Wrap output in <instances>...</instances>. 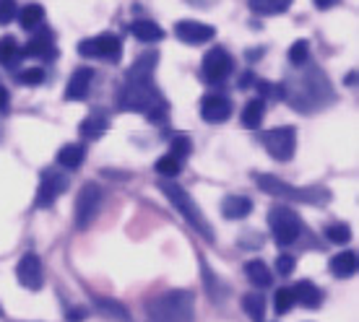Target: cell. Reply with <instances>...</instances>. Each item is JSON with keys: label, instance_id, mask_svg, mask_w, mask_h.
I'll return each instance as SVG.
<instances>
[{"label": "cell", "instance_id": "obj_1", "mask_svg": "<svg viewBox=\"0 0 359 322\" xmlns=\"http://www.w3.org/2000/svg\"><path fill=\"white\" fill-rule=\"evenodd\" d=\"M156 60H159V55L149 50V52H144L130 65L123 89L117 91V107L123 109V112H146L154 104L164 102L159 89H156V83H154Z\"/></svg>", "mask_w": 359, "mask_h": 322}, {"label": "cell", "instance_id": "obj_2", "mask_svg": "<svg viewBox=\"0 0 359 322\" xmlns=\"http://www.w3.org/2000/svg\"><path fill=\"white\" fill-rule=\"evenodd\" d=\"M154 322H193L196 317V294L188 288H172L146 304Z\"/></svg>", "mask_w": 359, "mask_h": 322}, {"label": "cell", "instance_id": "obj_3", "mask_svg": "<svg viewBox=\"0 0 359 322\" xmlns=\"http://www.w3.org/2000/svg\"><path fill=\"white\" fill-rule=\"evenodd\" d=\"M156 188L162 190L164 195H167V200H170L172 206L177 208L180 216L188 221L193 229H196L201 237L206 241H214V229H211V224L206 221V216H203V211L196 206V200L190 197V192L182 185H177L172 177H159L156 179Z\"/></svg>", "mask_w": 359, "mask_h": 322}, {"label": "cell", "instance_id": "obj_4", "mask_svg": "<svg viewBox=\"0 0 359 322\" xmlns=\"http://www.w3.org/2000/svg\"><path fill=\"white\" fill-rule=\"evenodd\" d=\"M255 185L273 197H284V200H294V203H307V206H325L331 200V192L320 185H310V188H294L276 174H255Z\"/></svg>", "mask_w": 359, "mask_h": 322}, {"label": "cell", "instance_id": "obj_5", "mask_svg": "<svg viewBox=\"0 0 359 322\" xmlns=\"http://www.w3.org/2000/svg\"><path fill=\"white\" fill-rule=\"evenodd\" d=\"M269 226L276 244L287 247V244H294L299 237H302V218L297 216V211L287 206H273L269 211Z\"/></svg>", "mask_w": 359, "mask_h": 322}, {"label": "cell", "instance_id": "obj_6", "mask_svg": "<svg viewBox=\"0 0 359 322\" xmlns=\"http://www.w3.org/2000/svg\"><path fill=\"white\" fill-rule=\"evenodd\" d=\"M99 206H102V188H99L97 182H86L79 190V197H76V216H73L76 229L86 232L91 226V221L97 218Z\"/></svg>", "mask_w": 359, "mask_h": 322}, {"label": "cell", "instance_id": "obj_7", "mask_svg": "<svg viewBox=\"0 0 359 322\" xmlns=\"http://www.w3.org/2000/svg\"><path fill=\"white\" fill-rule=\"evenodd\" d=\"M263 146L271 153V159L292 161V156L297 151V130L292 125L273 127L269 133H263Z\"/></svg>", "mask_w": 359, "mask_h": 322}, {"label": "cell", "instance_id": "obj_8", "mask_svg": "<svg viewBox=\"0 0 359 322\" xmlns=\"http://www.w3.org/2000/svg\"><path fill=\"white\" fill-rule=\"evenodd\" d=\"M79 52L83 57H102V60H109V63H117L120 55H123V42L117 34H99L94 39H83L79 45Z\"/></svg>", "mask_w": 359, "mask_h": 322}, {"label": "cell", "instance_id": "obj_9", "mask_svg": "<svg viewBox=\"0 0 359 322\" xmlns=\"http://www.w3.org/2000/svg\"><path fill=\"white\" fill-rule=\"evenodd\" d=\"M232 71H234V60L224 47L208 50L206 57H203V65H201V76H203L206 83H219V80L229 78Z\"/></svg>", "mask_w": 359, "mask_h": 322}, {"label": "cell", "instance_id": "obj_10", "mask_svg": "<svg viewBox=\"0 0 359 322\" xmlns=\"http://www.w3.org/2000/svg\"><path fill=\"white\" fill-rule=\"evenodd\" d=\"M16 278L18 284L29 291H39L45 286V273H42V260L36 258V252H27L24 258L18 260L16 265Z\"/></svg>", "mask_w": 359, "mask_h": 322}, {"label": "cell", "instance_id": "obj_11", "mask_svg": "<svg viewBox=\"0 0 359 322\" xmlns=\"http://www.w3.org/2000/svg\"><path fill=\"white\" fill-rule=\"evenodd\" d=\"M65 188H68V177L65 174L45 169L42 172V179H39V190H36V208H50L55 203V197L63 195Z\"/></svg>", "mask_w": 359, "mask_h": 322}, {"label": "cell", "instance_id": "obj_12", "mask_svg": "<svg viewBox=\"0 0 359 322\" xmlns=\"http://www.w3.org/2000/svg\"><path fill=\"white\" fill-rule=\"evenodd\" d=\"M175 34H177L180 42L185 45H206L216 36V29L211 24H201V21H193V18H185V21H177L175 24Z\"/></svg>", "mask_w": 359, "mask_h": 322}, {"label": "cell", "instance_id": "obj_13", "mask_svg": "<svg viewBox=\"0 0 359 322\" xmlns=\"http://www.w3.org/2000/svg\"><path fill=\"white\" fill-rule=\"evenodd\" d=\"M232 115V102L222 94H208L201 102V117L211 122V125H219V122H226Z\"/></svg>", "mask_w": 359, "mask_h": 322}, {"label": "cell", "instance_id": "obj_14", "mask_svg": "<svg viewBox=\"0 0 359 322\" xmlns=\"http://www.w3.org/2000/svg\"><path fill=\"white\" fill-rule=\"evenodd\" d=\"M24 57H42V60H53L57 57V50H55V36L50 29H39L34 34V39H29L27 47L21 50Z\"/></svg>", "mask_w": 359, "mask_h": 322}, {"label": "cell", "instance_id": "obj_15", "mask_svg": "<svg viewBox=\"0 0 359 322\" xmlns=\"http://www.w3.org/2000/svg\"><path fill=\"white\" fill-rule=\"evenodd\" d=\"M91 83H94V71L91 68H76L65 86V99L68 102H83L89 97Z\"/></svg>", "mask_w": 359, "mask_h": 322}, {"label": "cell", "instance_id": "obj_16", "mask_svg": "<svg viewBox=\"0 0 359 322\" xmlns=\"http://www.w3.org/2000/svg\"><path fill=\"white\" fill-rule=\"evenodd\" d=\"M292 294H294V304H302L305 309H318L323 304V291L315 286L313 281H299L292 288Z\"/></svg>", "mask_w": 359, "mask_h": 322}, {"label": "cell", "instance_id": "obj_17", "mask_svg": "<svg viewBox=\"0 0 359 322\" xmlns=\"http://www.w3.org/2000/svg\"><path fill=\"white\" fill-rule=\"evenodd\" d=\"M130 34L144 42V45H154V42H162L164 39V29L159 24H154L149 18H141V21H133L130 24Z\"/></svg>", "mask_w": 359, "mask_h": 322}, {"label": "cell", "instance_id": "obj_18", "mask_svg": "<svg viewBox=\"0 0 359 322\" xmlns=\"http://www.w3.org/2000/svg\"><path fill=\"white\" fill-rule=\"evenodd\" d=\"M222 214H224L229 221H240V218L252 214V200L245 195H226L224 203H222Z\"/></svg>", "mask_w": 359, "mask_h": 322}, {"label": "cell", "instance_id": "obj_19", "mask_svg": "<svg viewBox=\"0 0 359 322\" xmlns=\"http://www.w3.org/2000/svg\"><path fill=\"white\" fill-rule=\"evenodd\" d=\"M109 130V117L104 115V112H91L89 117H83L81 125H79V133L83 135V138H102V135Z\"/></svg>", "mask_w": 359, "mask_h": 322}, {"label": "cell", "instance_id": "obj_20", "mask_svg": "<svg viewBox=\"0 0 359 322\" xmlns=\"http://www.w3.org/2000/svg\"><path fill=\"white\" fill-rule=\"evenodd\" d=\"M86 159V146L83 144H65L57 153V164L63 169H79Z\"/></svg>", "mask_w": 359, "mask_h": 322}, {"label": "cell", "instance_id": "obj_21", "mask_svg": "<svg viewBox=\"0 0 359 322\" xmlns=\"http://www.w3.org/2000/svg\"><path fill=\"white\" fill-rule=\"evenodd\" d=\"M331 273L336 278H351L357 273V252H339L331 258Z\"/></svg>", "mask_w": 359, "mask_h": 322}, {"label": "cell", "instance_id": "obj_22", "mask_svg": "<svg viewBox=\"0 0 359 322\" xmlns=\"http://www.w3.org/2000/svg\"><path fill=\"white\" fill-rule=\"evenodd\" d=\"M294 0H248V6L255 16H278L292 8Z\"/></svg>", "mask_w": 359, "mask_h": 322}, {"label": "cell", "instance_id": "obj_23", "mask_svg": "<svg viewBox=\"0 0 359 322\" xmlns=\"http://www.w3.org/2000/svg\"><path fill=\"white\" fill-rule=\"evenodd\" d=\"M263 117H266V102L263 99H250L243 107V127L258 130L263 125Z\"/></svg>", "mask_w": 359, "mask_h": 322}, {"label": "cell", "instance_id": "obj_24", "mask_svg": "<svg viewBox=\"0 0 359 322\" xmlns=\"http://www.w3.org/2000/svg\"><path fill=\"white\" fill-rule=\"evenodd\" d=\"M94 307H97V312H102L104 317H112V320H117V322H128V320H130V312H128L126 307L120 304L117 299L99 296V299H94Z\"/></svg>", "mask_w": 359, "mask_h": 322}, {"label": "cell", "instance_id": "obj_25", "mask_svg": "<svg viewBox=\"0 0 359 322\" xmlns=\"http://www.w3.org/2000/svg\"><path fill=\"white\" fill-rule=\"evenodd\" d=\"M245 273H248V278H250L252 286H258V288H269L271 284H273L269 265H266L263 260H250V262L245 265Z\"/></svg>", "mask_w": 359, "mask_h": 322}, {"label": "cell", "instance_id": "obj_26", "mask_svg": "<svg viewBox=\"0 0 359 322\" xmlns=\"http://www.w3.org/2000/svg\"><path fill=\"white\" fill-rule=\"evenodd\" d=\"M21 47L13 36H3L0 39V65H6V68H16L21 63Z\"/></svg>", "mask_w": 359, "mask_h": 322}, {"label": "cell", "instance_id": "obj_27", "mask_svg": "<svg viewBox=\"0 0 359 322\" xmlns=\"http://www.w3.org/2000/svg\"><path fill=\"white\" fill-rule=\"evenodd\" d=\"M18 21H21V27L27 29V31H32V29H39V24L45 21V8H42L39 3H29V6H24V8H21V13H18Z\"/></svg>", "mask_w": 359, "mask_h": 322}, {"label": "cell", "instance_id": "obj_28", "mask_svg": "<svg viewBox=\"0 0 359 322\" xmlns=\"http://www.w3.org/2000/svg\"><path fill=\"white\" fill-rule=\"evenodd\" d=\"M243 309L252 322H266V299H263V294H245Z\"/></svg>", "mask_w": 359, "mask_h": 322}, {"label": "cell", "instance_id": "obj_29", "mask_svg": "<svg viewBox=\"0 0 359 322\" xmlns=\"http://www.w3.org/2000/svg\"><path fill=\"white\" fill-rule=\"evenodd\" d=\"M193 153V144H190V138L185 133H180L172 138L170 144V156H175L177 161H185Z\"/></svg>", "mask_w": 359, "mask_h": 322}, {"label": "cell", "instance_id": "obj_30", "mask_svg": "<svg viewBox=\"0 0 359 322\" xmlns=\"http://www.w3.org/2000/svg\"><path fill=\"white\" fill-rule=\"evenodd\" d=\"M292 307H294L292 288H278L276 294H273V312H276L278 317H284L287 312H292Z\"/></svg>", "mask_w": 359, "mask_h": 322}, {"label": "cell", "instance_id": "obj_31", "mask_svg": "<svg viewBox=\"0 0 359 322\" xmlns=\"http://www.w3.org/2000/svg\"><path fill=\"white\" fill-rule=\"evenodd\" d=\"M310 60V42L307 39H297L294 45L289 47V63L292 65H305Z\"/></svg>", "mask_w": 359, "mask_h": 322}, {"label": "cell", "instance_id": "obj_32", "mask_svg": "<svg viewBox=\"0 0 359 322\" xmlns=\"http://www.w3.org/2000/svg\"><path fill=\"white\" fill-rule=\"evenodd\" d=\"M154 169H156V174H162V177H175V174H180V169H182V161H177L175 156H162V159L154 164Z\"/></svg>", "mask_w": 359, "mask_h": 322}, {"label": "cell", "instance_id": "obj_33", "mask_svg": "<svg viewBox=\"0 0 359 322\" xmlns=\"http://www.w3.org/2000/svg\"><path fill=\"white\" fill-rule=\"evenodd\" d=\"M325 237H328V241H333V244H346V241L351 239V229L346 224H331L325 229Z\"/></svg>", "mask_w": 359, "mask_h": 322}, {"label": "cell", "instance_id": "obj_34", "mask_svg": "<svg viewBox=\"0 0 359 322\" xmlns=\"http://www.w3.org/2000/svg\"><path fill=\"white\" fill-rule=\"evenodd\" d=\"M42 80H45L42 68H21L18 71V83H24V86H39Z\"/></svg>", "mask_w": 359, "mask_h": 322}, {"label": "cell", "instance_id": "obj_35", "mask_svg": "<svg viewBox=\"0 0 359 322\" xmlns=\"http://www.w3.org/2000/svg\"><path fill=\"white\" fill-rule=\"evenodd\" d=\"M294 268H297V260H294V255H278L276 258V270L281 273V276H292L294 273Z\"/></svg>", "mask_w": 359, "mask_h": 322}, {"label": "cell", "instance_id": "obj_36", "mask_svg": "<svg viewBox=\"0 0 359 322\" xmlns=\"http://www.w3.org/2000/svg\"><path fill=\"white\" fill-rule=\"evenodd\" d=\"M16 16V3L13 0H0V27L11 24Z\"/></svg>", "mask_w": 359, "mask_h": 322}, {"label": "cell", "instance_id": "obj_37", "mask_svg": "<svg viewBox=\"0 0 359 322\" xmlns=\"http://www.w3.org/2000/svg\"><path fill=\"white\" fill-rule=\"evenodd\" d=\"M83 317H86V309H83V307L68 309V314H65V320H68V322H83Z\"/></svg>", "mask_w": 359, "mask_h": 322}, {"label": "cell", "instance_id": "obj_38", "mask_svg": "<svg viewBox=\"0 0 359 322\" xmlns=\"http://www.w3.org/2000/svg\"><path fill=\"white\" fill-rule=\"evenodd\" d=\"M8 102H11V94L6 86H0V109H8Z\"/></svg>", "mask_w": 359, "mask_h": 322}, {"label": "cell", "instance_id": "obj_39", "mask_svg": "<svg viewBox=\"0 0 359 322\" xmlns=\"http://www.w3.org/2000/svg\"><path fill=\"white\" fill-rule=\"evenodd\" d=\"M315 6L320 10H325V8H331V6H336V0H315Z\"/></svg>", "mask_w": 359, "mask_h": 322}, {"label": "cell", "instance_id": "obj_40", "mask_svg": "<svg viewBox=\"0 0 359 322\" xmlns=\"http://www.w3.org/2000/svg\"><path fill=\"white\" fill-rule=\"evenodd\" d=\"M250 83H252V73H245L243 78H240V89H248Z\"/></svg>", "mask_w": 359, "mask_h": 322}, {"label": "cell", "instance_id": "obj_41", "mask_svg": "<svg viewBox=\"0 0 359 322\" xmlns=\"http://www.w3.org/2000/svg\"><path fill=\"white\" fill-rule=\"evenodd\" d=\"M0 314H3V307H0Z\"/></svg>", "mask_w": 359, "mask_h": 322}]
</instances>
